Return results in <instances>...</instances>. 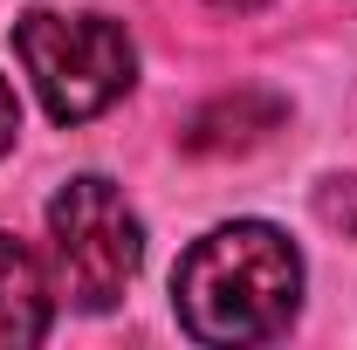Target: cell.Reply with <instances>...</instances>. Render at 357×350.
Here are the masks:
<instances>
[{"mask_svg":"<svg viewBox=\"0 0 357 350\" xmlns=\"http://www.w3.org/2000/svg\"><path fill=\"white\" fill-rule=\"evenodd\" d=\"M261 96H227V103H206L192 124H185V151H248L255 137L268 131H248V110Z\"/></svg>","mask_w":357,"mask_h":350,"instance_id":"5b68a950","label":"cell"},{"mask_svg":"<svg viewBox=\"0 0 357 350\" xmlns=\"http://www.w3.org/2000/svg\"><path fill=\"white\" fill-rule=\"evenodd\" d=\"M48 254H55V289L76 309L103 316L124 303V289L144 268V220L110 178H69L48 199Z\"/></svg>","mask_w":357,"mask_h":350,"instance_id":"3957f363","label":"cell"},{"mask_svg":"<svg viewBox=\"0 0 357 350\" xmlns=\"http://www.w3.org/2000/svg\"><path fill=\"white\" fill-rule=\"evenodd\" d=\"M14 55L55 124H89L137 83V48L110 14H55L35 7L14 21Z\"/></svg>","mask_w":357,"mask_h":350,"instance_id":"7a4b0ae2","label":"cell"},{"mask_svg":"<svg viewBox=\"0 0 357 350\" xmlns=\"http://www.w3.org/2000/svg\"><path fill=\"white\" fill-rule=\"evenodd\" d=\"M14 131H21V103H14V89H7V76H0V158L14 151Z\"/></svg>","mask_w":357,"mask_h":350,"instance_id":"8992f818","label":"cell"},{"mask_svg":"<svg viewBox=\"0 0 357 350\" xmlns=\"http://www.w3.org/2000/svg\"><path fill=\"white\" fill-rule=\"evenodd\" d=\"M48 316H55V296H48L42 268L21 241L0 234V350H28L48 337Z\"/></svg>","mask_w":357,"mask_h":350,"instance_id":"277c9868","label":"cell"},{"mask_svg":"<svg viewBox=\"0 0 357 350\" xmlns=\"http://www.w3.org/2000/svg\"><path fill=\"white\" fill-rule=\"evenodd\" d=\"M172 309L192 344H268L303 309V254L268 220H227L178 254Z\"/></svg>","mask_w":357,"mask_h":350,"instance_id":"6da1fadb","label":"cell"},{"mask_svg":"<svg viewBox=\"0 0 357 350\" xmlns=\"http://www.w3.org/2000/svg\"><path fill=\"white\" fill-rule=\"evenodd\" d=\"M220 14H255V7H268V0H213Z\"/></svg>","mask_w":357,"mask_h":350,"instance_id":"52a82bcc","label":"cell"}]
</instances>
